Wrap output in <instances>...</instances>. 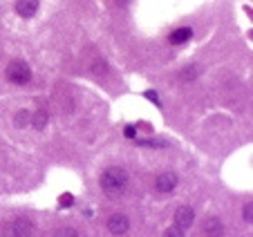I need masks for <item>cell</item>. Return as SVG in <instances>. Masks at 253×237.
Masks as SVG:
<instances>
[{
  "instance_id": "obj_5",
  "label": "cell",
  "mask_w": 253,
  "mask_h": 237,
  "mask_svg": "<svg viewBox=\"0 0 253 237\" xmlns=\"http://www.w3.org/2000/svg\"><path fill=\"white\" fill-rule=\"evenodd\" d=\"M193 222H195V210H193L191 206H182V208H177V213H175V226L177 228L186 231V228L193 226Z\"/></svg>"
},
{
  "instance_id": "obj_4",
  "label": "cell",
  "mask_w": 253,
  "mask_h": 237,
  "mask_svg": "<svg viewBox=\"0 0 253 237\" xmlns=\"http://www.w3.org/2000/svg\"><path fill=\"white\" fill-rule=\"evenodd\" d=\"M128 228H130V219L124 213H112L108 217V231L112 235H124V233H128Z\"/></svg>"
},
{
  "instance_id": "obj_17",
  "label": "cell",
  "mask_w": 253,
  "mask_h": 237,
  "mask_svg": "<svg viewBox=\"0 0 253 237\" xmlns=\"http://www.w3.org/2000/svg\"><path fill=\"white\" fill-rule=\"evenodd\" d=\"M253 206H251V201H249L247 206H244V210H242V217H244V222L247 224H251V219H253Z\"/></svg>"
},
{
  "instance_id": "obj_15",
  "label": "cell",
  "mask_w": 253,
  "mask_h": 237,
  "mask_svg": "<svg viewBox=\"0 0 253 237\" xmlns=\"http://www.w3.org/2000/svg\"><path fill=\"white\" fill-rule=\"evenodd\" d=\"M195 76H197L195 67H186V70L182 72V79H184V81H195Z\"/></svg>"
},
{
  "instance_id": "obj_9",
  "label": "cell",
  "mask_w": 253,
  "mask_h": 237,
  "mask_svg": "<svg viewBox=\"0 0 253 237\" xmlns=\"http://www.w3.org/2000/svg\"><path fill=\"white\" fill-rule=\"evenodd\" d=\"M191 38H193L191 27H177V29H172V34L168 36V40H170L172 45H184L186 40H191Z\"/></svg>"
},
{
  "instance_id": "obj_12",
  "label": "cell",
  "mask_w": 253,
  "mask_h": 237,
  "mask_svg": "<svg viewBox=\"0 0 253 237\" xmlns=\"http://www.w3.org/2000/svg\"><path fill=\"white\" fill-rule=\"evenodd\" d=\"M137 146H141V148H168V141H162V139H139Z\"/></svg>"
},
{
  "instance_id": "obj_13",
  "label": "cell",
  "mask_w": 253,
  "mask_h": 237,
  "mask_svg": "<svg viewBox=\"0 0 253 237\" xmlns=\"http://www.w3.org/2000/svg\"><path fill=\"white\" fill-rule=\"evenodd\" d=\"M54 237H79V233L74 231V228L65 226V228H58V231L54 233Z\"/></svg>"
},
{
  "instance_id": "obj_6",
  "label": "cell",
  "mask_w": 253,
  "mask_h": 237,
  "mask_svg": "<svg viewBox=\"0 0 253 237\" xmlns=\"http://www.w3.org/2000/svg\"><path fill=\"white\" fill-rule=\"evenodd\" d=\"M155 188L159 193H172L177 188V175L175 172H162V175L155 179Z\"/></svg>"
},
{
  "instance_id": "obj_8",
  "label": "cell",
  "mask_w": 253,
  "mask_h": 237,
  "mask_svg": "<svg viewBox=\"0 0 253 237\" xmlns=\"http://www.w3.org/2000/svg\"><path fill=\"white\" fill-rule=\"evenodd\" d=\"M16 11L23 18H32L36 11H39V0H18L16 2Z\"/></svg>"
},
{
  "instance_id": "obj_10",
  "label": "cell",
  "mask_w": 253,
  "mask_h": 237,
  "mask_svg": "<svg viewBox=\"0 0 253 237\" xmlns=\"http://www.w3.org/2000/svg\"><path fill=\"white\" fill-rule=\"evenodd\" d=\"M47 121H49V114L45 112V110H39V112H36V114L32 117V121H29V123H32L36 130H45Z\"/></svg>"
},
{
  "instance_id": "obj_19",
  "label": "cell",
  "mask_w": 253,
  "mask_h": 237,
  "mask_svg": "<svg viewBox=\"0 0 253 237\" xmlns=\"http://www.w3.org/2000/svg\"><path fill=\"white\" fill-rule=\"evenodd\" d=\"M146 96H148V99H150V101H153V103H157V105H162V101H159V94H157V92H153V90H148V92H146Z\"/></svg>"
},
{
  "instance_id": "obj_14",
  "label": "cell",
  "mask_w": 253,
  "mask_h": 237,
  "mask_svg": "<svg viewBox=\"0 0 253 237\" xmlns=\"http://www.w3.org/2000/svg\"><path fill=\"white\" fill-rule=\"evenodd\" d=\"M164 237H184V231L182 228H177V226H170L164 231Z\"/></svg>"
},
{
  "instance_id": "obj_11",
  "label": "cell",
  "mask_w": 253,
  "mask_h": 237,
  "mask_svg": "<svg viewBox=\"0 0 253 237\" xmlns=\"http://www.w3.org/2000/svg\"><path fill=\"white\" fill-rule=\"evenodd\" d=\"M29 121H32V114L27 112V110H18L14 117V123L16 128H25V125H29Z\"/></svg>"
},
{
  "instance_id": "obj_20",
  "label": "cell",
  "mask_w": 253,
  "mask_h": 237,
  "mask_svg": "<svg viewBox=\"0 0 253 237\" xmlns=\"http://www.w3.org/2000/svg\"><path fill=\"white\" fill-rule=\"evenodd\" d=\"M126 2H128V0H117V5H121V7H124Z\"/></svg>"
},
{
  "instance_id": "obj_2",
  "label": "cell",
  "mask_w": 253,
  "mask_h": 237,
  "mask_svg": "<svg viewBox=\"0 0 253 237\" xmlns=\"http://www.w3.org/2000/svg\"><path fill=\"white\" fill-rule=\"evenodd\" d=\"M5 76L16 85H27L32 81V70L25 61H11L5 70Z\"/></svg>"
},
{
  "instance_id": "obj_3",
  "label": "cell",
  "mask_w": 253,
  "mask_h": 237,
  "mask_svg": "<svg viewBox=\"0 0 253 237\" xmlns=\"http://www.w3.org/2000/svg\"><path fill=\"white\" fill-rule=\"evenodd\" d=\"M32 231H34L32 222L25 219V217H18V219H14V222L7 224L5 231H2V235L5 237H29Z\"/></svg>"
},
{
  "instance_id": "obj_1",
  "label": "cell",
  "mask_w": 253,
  "mask_h": 237,
  "mask_svg": "<svg viewBox=\"0 0 253 237\" xmlns=\"http://www.w3.org/2000/svg\"><path fill=\"white\" fill-rule=\"evenodd\" d=\"M99 184H101V190H103L108 197H112V199L121 197V195L128 190V172L119 166H112V168H108V170H103Z\"/></svg>"
},
{
  "instance_id": "obj_16",
  "label": "cell",
  "mask_w": 253,
  "mask_h": 237,
  "mask_svg": "<svg viewBox=\"0 0 253 237\" xmlns=\"http://www.w3.org/2000/svg\"><path fill=\"white\" fill-rule=\"evenodd\" d=\"M58 204H61L63 208H70V206L74 204V197H72V195H61V197H58Z\"/></svg>"
},
{
  "instance_id": "obj_7",
  "label": "cell",
  "mask_w": 253,
  "mask_h": 237,
  "mask_svg": "<svg viewBox=\"0 0 253 237\" xmlns=\"http://www.w3.org/2000/svg\"><path fill=\"white\" fill-rule=\"evenodd\" d=\"M202 228H204V235H209V237L224 235V224H222L220 217H206L204 224H202Z\"/></svg>"
},
{
  "instance_id": "obj_18",
  "label": "cell",
  "mask_w": 253,
  "mask_h": 237,
  "mask_svg": "<svg viewBox=\"0 0 253 237\" xmlns=\"http://www.w3.org/2000/svg\"><path fill=\"white\" fill-rule=\"evenodd\" d=\"M124 134H126V139H134L137 137V128H134V125H126Z\"/></svg>"
}]
</instances>
